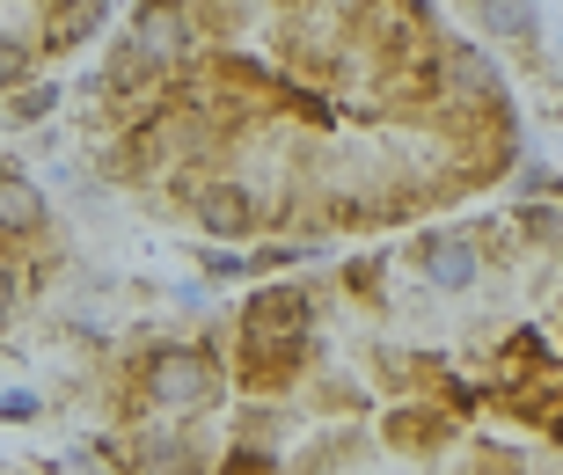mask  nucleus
I'll return each instance as SVG.
<instances>
[{"mask_svg": "<svg viewBox=\"0 0 563 475\" xmlns=\"http://www.w3.org/2000/svg\"><path fill=\"white\" fill-rule=\"evenodd\" d=\"M146 388H154L162 410H212L220 402V380H212V366H198V352H154Z\"/></svg>", "mask_w": 563, "mask_h": 475, "instance_id": "1", "label": "nucleus"}, {"mask_svg": "<svg viewBox=\"0 0 563 475\" xmlns=\"http://www.w3.org/2000/svg\"><path fill=\"white\" fill-rule=\"evenodd\" d=\"M418 264H424V278H432V286H446V292L476 286V248L461 242V234H424V242H418Z\"/></svg>", "mask_w": 563, "mask_h": 475, "instance_id": "2", "label": "nucleus"}, {"mask_svg": "<svg viewBox=\"0 0 563 475\" xmlns=\"http://www.w3.org/2000/svg\"><path fill=\"white\" fill-rule=\"evenodd\" d=\"M300 314H308V300H300V286H272L250 300V336L256 344H292V330H300Z\"/></svg>", "mask_w": 563, "mask_h": 475, "instance_id": "3", "label": "nucleus"}, {"mask_svg": "<svg viewBox=\"0 0 563 475\" xmlns=\"http://www.w3.org/2000/svg\"><path fill=\"white\" fill-rule=\"evenodd\" d=\"M44 228V198L37 184H22L15 168H0V234L15 242V234H37Z\"/></svg>", "mask_w": 563, "mask_h": 475, "instance_id": "4", "label": "nucleus"}, {"mask_svg": "<svg viewBox=\"0 0 563 475\" xmlns=\"http://www.w3.org/2000/svg\"><path fill=\"white\" fill-rule=\"evenodd\" d=\"M198 220H206L212 234H250L256 206H250V190H234V184H212V190H198Z\"/></svg>", "mask_w": 563, "mask_h": 475, "instance_id": "5", "label": "nucleus"}, {"mask_svg": "<svg viewBox=\"0 0 563 475\" xmlns=\"http://www.w3.org/2000/svg\"><path fill=\"white\" fill-rule=\"evenodd\" d=\"M483 30H498V37H527L534 30V0H476Z\"/></svg>", "mask_w": 563, "mask_h": 475, "instance_id": "6", "label": "nucleus"}, {"mask_svg": "<svg viewBox=\"0 0 563 475\" xmlns=\"http://www.w3.org/2000/svg\"><path fill=\"white\" fill-rule=\"evenodd\" d=\"M176 15H140V44H154V52H176Z\"/></svg>", "mask_w": 563, "mask_h": 475, "instance_id": "7", "label": "nucleus"}, {"mask_svg": "<svg viewBox=\"0 0 563 475\" xmlns=\"http://www.w3.org/2000/svg\"><path fill=\"white\" fill-rule=\"evenodd\" d=\"M52 110V88H30V96H15V118H44Z\"/></svg>", "mask_w": 563, "mask_h": 475, "instance_id": "8", "label": "nucleus"}, {"mask_svg": "<svg viewBox=\"0 0 563 475\" xmlns=\"http://www.w3.org/2000/svg\"><path fill=\"white\" fill-rule=\"evenodd\" d=\"M8 308H15V278L0 270V322H8Z\"/></svg>", "mask_w": 563, "mask_h": 475, "instance_id": "9", "label": "nucleus"}]
</instances>
